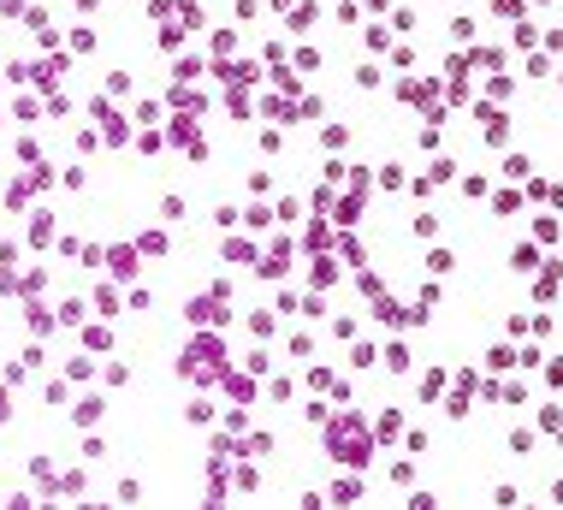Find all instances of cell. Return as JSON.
Here are the masks:
<instances>
[{"mask_svg":"<svg viewBox=\"0 0 563 510\" xmlns=\"http://www.w3.org/2000/svg\"><path fill=\"white\" fill-rule=\"evenodd\" d=\"M486 362H492V368H498V374H504V368H516V350H510V344H498V350H492V356H486Z\"/></svg>","mask_w":563,"mask_h":510,"instance_id":"1","label":"cell"},{"mask_svg":"<svg viewBox=\"0 0 563 510\" xmlns=\"http://www.w3.org/2000/svg\"><path fill=\"white\" fill-rule=\"evenodd\" d=\"M385 368H392V374H404V368H409V350H404V344H392V350H385Z\"/></svg>","mask_w":563,"mask_h":510,"instance_id":"2","label":"cell"},{"mask_svg":"<svg viewBox=\"0 0 563 510\" xmlns=\"http://www.w3.org/2000/svg\"><path fill=\"white\" fill-rule=\"evenodd\" d=\"M540 427L546 433H563V409H540Z\"/></svg>","mask_w":563,"mask_h":510,"instance_id":"4","label":"cell"},{"mask_svg":"<svg viewBox=\"0 0 563 510\" xmlns=\"http://www.w3.org/2000/svg\"><path fill=\"white\" fill-rule=\"evenodd\" d=\"M510 451H534V433L528 427H510Z\"/></svg>","mask_w":563,"mask_h":510,"instance_id":"3","label":"cell"},{"mask_svg":"<svg viewBox=\"0 0 563 510\" xmlns=\"http://www.w3.org/2000/svg\"><path fill=\"white\" fill-rule=\"evenodd\" d=\"M546 385H563V362H552V368H546Z\"/></svg>","mask_w":563,"mask_h":510,"instance_id":"5","label":"cell"},{"mask_svg":"<svg viewBox=\"0 0 563 510\" xmlns=\"http://www.w3.org/2000/svg\"><path fill=\"white\" fill-rule=\"evenodd\" d=\"M552 504H563V481H552Z\"/></svg>","mask_w":563,"mask_h":510,"instance_id":"6","label":"cell"}]
</instances>
